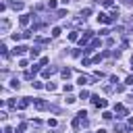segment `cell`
Instances as JSON below:
<instances>
[{"label":"cell","mask_w":133,"mask_h":133,"mask_svg":"<svg viewBox=\"0 0 133 133\" xmlns=\"http://www.w3.org/2000/svg\"><path fill=\"white\" fill-rule=\"evenodd\" d=\"M92 102H94L96 108H106V104H108L106 100H104V98H100V96H92Z\"/></svg>","instance_id":"cell-1"},{"label":"cell","mask_w":133,"mask_h":133,"mask_svg":"<svg viewBox=\"0 0 133 133\" xmlns=\"http://www.w3.org/2000/svg\"><path fill=\"white\" fill-rule=\"evenodd\" d=\"M92 38H94V31H90V29H87V31H85V33H83V36L79 38V44H81V46H85Z\"/></svg>","instance_id":"cell-2"},{"label":"cell","mask_w":133,"mask_h":133,"mask_svg":"<svg viewBox=\"0 0 133 133\" xmlns=\"http://www.w3.org/2000/svg\"><path fill=\"white\" fill-rule=\"evenodd\" d=\"M33 106H36L38 110H46V108H48V104L44 102V100H40V98H36V100H33Z\"/></svg>","instance_id":"cell-3"},{"label":"cell","mask_w":133,"mask_h":133,"mask_svg":"<svg viewBox=\"0 0 133 133\" xmlns=\"http://www.w3.org/2000/svg\"><path fill=\"white\" fill-rule=\"evenodd\" d=\"M110 21H112L110 15H106V13H100L98 15V23H110Z\"/></svg>","instance_id":"cell-4"},{"label":"cell","mask_w":133,"mask_h":133,"mask_svg":"<svg viewBox=\"0 0 133 133\" xmlns=\"http://www.w3.org/2000/svg\"><path fill=\"white\" fill-rule=\"evenodd\" d=\"M27 50H29L27 46H15L13 54H15V56H21V54H25V52H27Z\"/></svg>","instance_id":"cell-5"},{"label":"cell","mask_w":133,"mask_h":133,"mask_svg":"<svg viewBox=\"0 0 133 133\" xmlns=\"http://www.w3.org/2000/svg\"><path fill=\"white\" fill-rule=\"evenodd\" d=\"M31 102H33V100H31V98H23V100H21V102H19V104H17V108H19V110H23V108H27V106H29Z\"/></svg>","instance_id":"cell-6"},{"label":"cell","mask_w":133,"mask_h":133,"mask_svg":"<svg viewBox=\"0 0 133 133\" xmlns=\"http://www.w3.org/2000/svg\"><path fill=\"white\" fill-rule=\"evenodd\" d=\"M31 17L33 15H21V19H19V23L25 27V25H29V21H31Z\"/></svg>","instance_id":"cell-7"},{"label":"cell","mask_w":133,"mask_h":133,"mask_svg":"<svg viewBox=\"0 0 133 133\" xmlns=\"http://www.w3.org/2000/svg\"><path fill=\"white\" fill-rule=\"evenodd\" d=\"M54 73H56L54 66H50V69H44V71H42V75H44V77H52Z\"/></svg>","instance_id":"cell-8"},{"label":"cell","mask_w":133,"mask_h":133,"mask_svg":"<svg viewBox=\"0 0 133 133\" xmlns=\"http://www.w3.org/2000/svg\"><path fill=\"white\" fill-rule=\"evenodd\" d=\"M8 27H10V21H8V19H2V25H0L2 33H6V31H8Z\"/></svg>","instance_id":"cell-9"},{"label":"cell","mask_w":133,"mask_h":133,"mask_svg":"<svg viewBox=\"0 0 133 133\" xmlns=\"http://www.w3.org/2000/svg\"><path fill=\"white\" fill-rule=\"evenodd\" d=\"M114 110L119 112V114H127V108H125L123 104H116V106H114Z\"/></svg>","instance_id":"cell-10"},{"label":"cell","mask_w":133,"mask_h":133,"mask_svg":"<svg viewBox=\"0 0 133 133\" xmlns=\"http://www.w3.org/2000/svg\"><path fill=\"white\" fill-rule=\"evenodd\" d=\"M10 6H13L15 10H23V8H25V4H23V2H13Z\"/></svg>","instance_id":"cell-11"},{"label":"cell","mask_w":133,"mask_h":133,"mask_svg":"<svg viewBox=\"0 0 133 133\" xmlns=\"http://www.w3.org/2000/svg\"><path fill=\"white\" fill-rule=\"evenodd\" d=\"M69 40H71V42H77V40H79V33H77V31L69 33Z\"/></svg>","instance_id":"cell-12"},{"label":"cell","mask_w":133,"mask_h":133,"mask_svg":"<svg viewBox=\"0 0 133 133\" xmlns=\"http://www.w3.org/2000/svg\"><path fill=\"white\" fill-rule=\"evenodd\" d=\"M60 75H62L64 79H69V77H71V69H62V71H60Z\"/></svg>","instance_id":"cell-13"},{"label":"cell","mask_w":133,"mask_h":133,"mask_svg":"<svg viewBox=\"0 0 133 133\" xmlns=\"http://www.w3.org/2000/svg\"><path fill=\"white\" fill-rule=\"evenodd\" d=\"M29 54H31V58H36V56L40 54V48H31V50H29Z\"/></svg>","instance_id":"cell-14"},{"label":"cell","mask_w":133,"mask_h":133,"mask_svg":"<svg viewBox=\"0 0 133 133\" xmlns=\"http://www.w3.org/2000/svg\"><path fill=\"white\" fill-rule=\"evenodd\" d=\"M60 33H62V31H60V27H54V29H52V36H54V38H58Z\"/></svg>","instance_id":"cell-15"},{"label":"cell","mask_w":133,"mask_h":133,"mask_svg":"<svg viewBox=\"0 0 133 133\" xmlns=\"http://www.w3.org/2000/svg\"><path fill=\"white\" fill-rule=\"evenodd\" d=\"M31 85H33V87H36V90H40V87H44V83H42V81H33V83H31Z\"/></svg>","instance_id":"cell-16"},{"label":"cell","mask_w":133,"mask_h":133,"mask_svg":"<svg viewBox=\"0 0 133 133\" xmlns=\"http://www.w3.org/2000/svg\"><path fill=\"white\" fill-rule=\"evenodd\" d=\"M48 8L54 10V8H56V0H50V2H48Z\"/></svg>","instance_id":"cell-17"},{"label":"cell","mask_w":133,"mask_h":133,"mask_svg":"<svg viewBox=\"0 0 133 133\" xmlns=\"http://www.w3.org/2000/svg\"><path fill=\"white\" fill-rule=\"evenodd\" d=\"M46 90H48V92H54L56 85H54V83H46Z\"/></svg>","instance_id":"cell-18"},{"label":"cell","mask_w":133,"mask_h":133,"mask_svg":"<svg viewBox=\"0 0 133 133\" xmlns=\"http://www.w3.org/2000/svg\"><path fill=\"white\" fill-rule=\"evenodd\" d=\"M64 92H66V94L73 92V85H71V83H64Z\"/></svg>","instance_id":"cell-19"},{"label":"cell","mask_w":133,"mask_h":133,"mask_svg":"<svg viewBox=\"0 0 133 133\" xmlns=\"http://www.w3.org/2000/svg\"><path fill=\"white\" fill-rule=\"evenodd\" d=\"M98 46H100V40H92V44H90V48L94 50V48H98Z\"/></svg>","instance_id":"cell-20"},{"label":"cell","mask_w":133,"mask_h":133,"mask_svg":"<svg viewBox=\"0 0 133 133\" xmlns=\"http://www.w3.org/2000/svg\"><path fill=\"white\" fill-rule=\"evenodd\" d=\"M77 83H79V85H85V83H87V77H83V75H81V77H79V81H77Z\"/></svg>","instance_id":"cell-21"},{"label":"cell","mask_w":133,"mask_h":133,"mask_svg":"<svg viewBox=\"0 0 133 133\" xmlns=\"http://www.w3.org/2000/svg\"><path fill=\"white\" fill-rule=\"evenodd\" d=\"M90 13H92V8H83V10H81V17H83V19H85V17H87Z\"/></svg>","instance_id":"cell-22"},{"label":"cell","mask_w":133,"mask_h":133,"mask_svg":"<svg viewBox=\"0 0 133 133\" xmlns=\"http://www.w3.org/2000/svg\"><path fill=\"white\" fill-rule=\"evenodd\" d=\"M21 38H23V33H13V40H15V42H19Z\"/></svg>","instance_id":"cell-23"},{"label":"cell","mask_w":133,"mask_h":133,"mask_svg":"<svg viewBox=\"0 0 133 133\" xmlns=\"http://www.w3.org/2000/svg\"><path fill=\"white\" fill-rule=\"evenodd\" d=\"M110 17H112V19H116V17H119V8H112V13H110Z\"/></svg>","instance_id":"cell-24"},{"label":"cell","mask_w":133,"mask_h":133,"mask_svg":"<svg viewBox=\"0 0 133 133\" xmlns=\"http://www.w3.org/2000/svg\"><path fill=\"white\" fill-rule=\"evenodd\" d=\"M102 119H106V121H110V119H112V114H110V112H102Z\"/></svg>","instance_id":"cell-25"},{"label":"cell","mask_w":133,"mask_h":133,"mask_svg":"<svg viewBox=\"0 0 133 133\" xmlns=\"http://www.w3.org/2000/svg\"><path fill=\"white\" fill-rule=\"evenodd\" d=\"M102 58H104V54H96V56H94V62H100Z\"/></svg>","instance_id":"cell-26"},{"label":"cell","mask_w":133,"mask_h":133,"mask_svg":"<svg viewBox=\"0 0 133 133\" xmlns=\"http://www.w3.org/2000/svg\"><path fill=\"white\" fill-rule=\"evenodd\" d=\"M79 98H81V100H85V98H90V94H87V92H85V90H83V92H81V96H79Z\"/></svg>","instance_id":"cell-27"},{"label":"cell","mask_w":133,"mask_h":133,"mask_svg":"<svg viewBox=\"0 0 133 133\" xmlns=\"http://www.w3.org/2000/svg\"><path fill=\"white\" fill-rule=\"evenodd\" d=\"M102 4L104 6H112V0H102Z\"/></svg>","instance_id":"cell-28"},{"label":"cell","mask_w":133,"mask_h":133,"mask_svg":"<svg viewBox=\"0 0 133 133\" xmlns=\"http://www.w3.org/2000/svg\"><path fill=\"white\" fill-rule=\"evenodd\" d=\"M125 83H127V85H131V83H133V77H127V81H125Z\"/></svg>","instance_id":"cell-29"},{"label":"cell","mask_w":133,"mask_h":133,"mask_svg":"<svg viewBox=\"0 0 133 133\" xmlns=\"http://www.w3.org/2000/svg\"><path fill=\"white\" fill-rule=\"evenodd\" d=\"M4 133H13V129L10 127H4Z\"/></svg>","instance_id":"cell-30"},{"label":"cell","mask_w":133,"mask_h":133,"mask_svg":"<svg viewBox=\"0 0 133 133\" xmlns=\"http://www.w3.org/2000/svg\"><path fill=\"white\" fill-rule=\"evenodd\" d=\"M129 125H131V127H133V116H129Z\"/></svg>","instance_id":"cell-31"},{"label":"cell","mask_w":133,"mask_h":133,"mask_svg":"<svg viewBox=\"0 0 133 133\" xmlns=\"http://www.w3.org/2000/svg\"><path fill=\"white\" fill-rule=\"evenodd\" d=\"M96 133H106V131H104V129H98V131H96Z\"/></svg>","instance_id":"cell-32"},{"label":"cell","mask_w":133,"mask_h":133,"mask_svg":"<svg viewBox=\"0 0 133 133\" xmlns=\"http://www.w3.org/2000/svg\"><path fill=\"white\" fill-rule=\"evenodd\" d=\"M131 62H133V56H131Z\"/></svg>","instance_id":"cell-33"}]
</instances>
